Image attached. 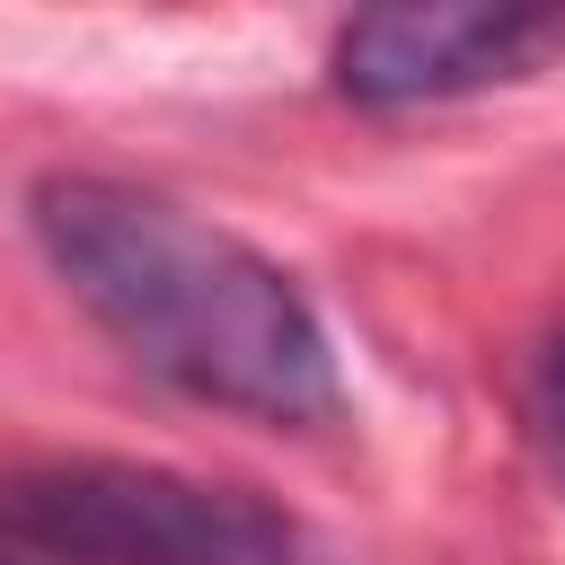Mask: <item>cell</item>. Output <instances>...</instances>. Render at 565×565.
Segmentation results:
<instances>
[{"mask_svg":"<svg viewBox=\"0 0 565 565\" xmlns=\"http://www.w3.org/2000/svg\"><path fill=\"white\" fill-rule=\"evenodd\" d=\"M565 44V18L547 9H486V0H397L335 26V88L353 106H441L477 97L494 79H521Z\"/></svg>","mask_w":565,"mask_h":565,"instance_id":"cell-3","label":"cell"},{"mask_svg":"<svg viewBox=\"0 0 565 565\" xmlns=\"http://www.w3.org/2000/svg\"><path fill=\"white\" fill-rule=\"evenodd\" d=\"M0 530L44 565H300L282 503L159 459H26L0 477Z\"/></svg>","mask_w":565,"mask_h":565,"instance_id":"cell-2","label":"cell"},{"mask_svg":"<svg viewBox=\"0 0 565 565\" xmlns=\"http://www.w3.org/2000/svg\"><path fill=\"white\" fill-rule=\"evenodd\" d=\"M26 230L62 291L177 397L274 433H327L344 415V371L309 291L238 230L97 168L35 177Z\"/></svg>","mask_w":565,"mask_h":565,"instance_id":"cell-1","label":"cell"},{"mask_svg":"<svg viewBox=\"0 0 565 565\" xmlns=\"http://www.w3.org/2000/svg\"><path fill=\"white\" fill-rule=\"evenodd\" d=\"M0 565H44V556H35V547H18V539L0 530Z\"/></svg>","mask_w":565,"mask_h":565,"instance_id":"cell-5","label":"cell"},{"mask_svg":"<svg viewBox=\"0 0 565 565\" xmlns=\"http://www.w3.org/2000/svg\"><path fill=\"white\" fill-rule=\"evenodd\" d=\"M530 424L556 459V486H565V327L539 344V371H530Z\"/></svg>","mask_w":565,"mask_h":565,"instance_id":"cell-4","label":"cell"}]
</instances>
